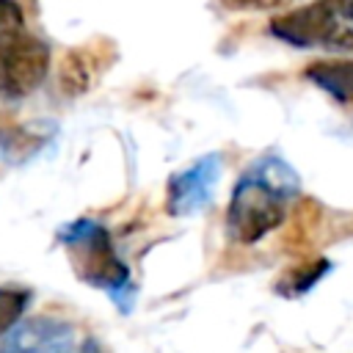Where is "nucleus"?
Wrapping results in <instances>:
<instances>
[{"label":"nucleus","instance_id":"1","mask_svg":"<svg viewBox=\"0 0 353 353\" xmlns=\"http://www.w3.org/2000/svg\"><path fill=\"white\" fill-rule=\"evenodd\" d=\"M301 193L298 171L279 154L256 157L234 182L226 210V234L232 243L254 245L287 218Z\"/></svg>","mask_w":353,"mask_h":353},{"label":"nucleus","instance_id":"5","mask_svg":"<svg viewBox=\"0 0 353 353\" xmlns=\"http://www.w3.org/2000/svg\"><path fill=\"white\" fill-rule=\"evenodd\" d=\"M223 174V160L218 154H204L188 168L176 171L168 179L165 190V210L174 218H188L210 207L215 185Z\"/></svg>","mask_w":353,"mask_h":353},{"label":"nucleus","instance_id":"4","mask_svg":"<svg viewBox=\"0 0 353 353\" xmlns=\"http://www.w3.org/2000/svg\"><path fill=\"white\" fill-rule=\"evenodd\" d=\"M50 69V47L25 30L17 3L0 0V94L25 97L41 85Z\"/></svg>","mask_w":353,"mask_h":353},{"label":"nucleus","instance_id":"6","mask_svg":"<svg viewBox=\"0 0 353 353\" xmlns=\"http://www.w3.org/2000/svg\"><path fill=\"white\" fill-rule=\"evenodd\" d=\"M0 353H74V328L61 317L36 314L3 336Z\"/></svg>","mask_w":353,"mask_h":353},{"label":"nucleus","instance_id":"10","mask_svg":"<svg viewBox=\"0 0 353 353\" xmlns=\"http://www.w3.org/2000/svg\"><path fill=\"white\" fill-rule=\"evenodd\" d=\"M33 292L22 287H0V339L19 323L22 312L28 309Z\"/></svg>","mask_w":353,"mask_h":353},{"label":"nucleus","instance_id":"11","mask_svg":"<svg viewBox=\"0 0 353 353\" xmlns=\"http://www.w3.org/2000/svg\"><path fill=\"white\" fill-rule=\"evenodd\" d=\"M77 353H102V347H99V342L97 339H85L83 345H80V350Z\"/></svg>","mask_w":353,"mask_h":353},{"label":"nucleus","instance_id":"9","mask_svg":"<svg viewBox=\"0 0 353 353\" xmlns=\"http://www.w3.org/2000/svg\"><path fill=\"white\" fill-rule=\"evenodd\" d=\"M328 270H331V262H328V259L295 265L290 273H284V276L276 281V292H279V295H287V298H298V295L309 292Z\"/></svg>","mask_w":353,"mask_h":353},{"label":"nucleus","instance_id":"7","mask_svg":"<svg viewBox=\"0 0 353 353\" xmlns=\"http://www.w3.org/2000/svg\"><path fill=\"white\" fill-rule=\"evenodd\" d=\"M113 61V47L108 41H91L85 47H74L61 61V85L66 94H83L97 80V74Z\"/></svg>","mask_w":353,"mask_h":353},{"label":"nucleus","instance_id":"8","mask_svg":"<svg viewBox=\"0 0 353 353\" xmlns=\"http://www.w3.org/2000/svg\"><path fill=\"white\" fill-rule=\"evenodd\" d=\"M303 77L309 83H314L320 91H325L328 97L339 99V102H353V58L342 61H314L303 69Z\"/></svg>","mask_w":353,"mask_h":353},{"label":"nucleus","instance_id":"2","mask_svg":"<svg viewBox=\"0 0 353 353\" xmlns=\"http://www.w3.org/2000/svg\"><path fill=\"white\" fill-rule=\"evenodd\" d=\"M58 240L69 248L72 262H74V273L85 284L105 290L124 312H130V303L124 298V292H132L130 270L119 259V254L113 251L108 229L99 221L77 218V221H69L66 226L58 229Z\"/></svg>","mask_w":353,"mask_h":353},{"label":"nucleus","instance_id":"3","mask_svg":"<svg viewBox=\"0 0 353 353\" xmlns=\"http://www.w3.org/2000/svg\"><path fill=\"white\" fill-rule=\"evenodd\" d=\"M270 33L295 50L353 55V3L320 0L270 19Z\"/></svg>","mask_w":353,"mask_h":353}]
</instances>
